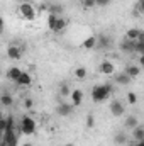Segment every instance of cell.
I'll list each match as a JSON object with an SVG mask.
<instances>
[{"mask_svg": "<svg viewBox=\"0 0 144 146\" xmlns=\"http://www.w3.org/2000/svg\"><path fill=\"white\" fill-rule=\"evenodd\" d=\"M112 92H114V87L110 83H104V85H95L92 88L90 95H92V100L95 104H102V102H105L108 97L112 95Z\"/></svg>", "mask_w": 144, "mask_h": 146, "instance_id": "1", "label": "cell"}, {"mask_svg": "<svg viewBox=\"0 0 144 146\" xmlns=\"http://www.w3.org/2000/svg\"><path fill=\"white\" fill-rule=\"evenodd\" d=\"M68 26V19H65L63 15H53V14H48V27L53 31V33H61L65 31Z\"/></svg>", "mask_w": 144, "mask_h": 146, "instance_id": "2", "label": "cell"}, {"mask_svg": "<svg viewBox=\"0 0 144 146\" xmlns=\"http://www.w3.org/2000/svg\"><path fill=\"white\" fill-rule=\"evenodd\" d=\"M19 131L26 136H31L36 133V121L31 117V115H24L20 119V124H19Z\"/></svg>", "mask_w": 144, "mask_h": 146, "instance_id": "3", "label": "cell"}, {"mask_svg": "<svg viewBox=\"0 0 144 146\" xmlns=\"http://www.w3.org/2000/svg\"><path fill=\"white\" fill-rule=\"evenodd\" d=\"M19 14L26 21H34L36 19V9L32 7V3H20L19 5Z\"/></svg>", "mask_w": 144, "mask_h": 146, "instance_id": "4", "label": "cell"}, {"mask_svg": "<svg viewBox=\"0 0 144 146\" xmlns=\"http://www.w3.org/2000/svg\"><path fill=\"white\" fill-rule=\"evenodd\" d=\"M112 46V39L107 34H100V36H95V48L97 49H108Z\"/></svg>", "mask_w": 144, "mask_h": 146, "instance_id": "5", "label": "cell"}, {"mask_svg": "<svg viewBox=\"0 0 144 146\" xmlns=\"http://www.w3.org/2000/svg\"><path fill=\"white\" fill-rule=\"evenodd\" d=\"M124 112H126V106L120 100H112L110 102V114L114 117H120V115H124Z\"/></svg>", "mask_w": 144, "mask_h": 146, "instance_id": "6", "label": "cell"}, {"mask_svg": "<svg viewBox=\"0 0 144 146\" xmlns=\"http://www.w3.org/2000/svg\"><path fill=\"white\" fill-rule=\"evenodd\" d=\"M83 92L80 90V88H75L70 92V99H71V106L73 107H78V106H81L83 104Z\"/></svg>", "mask_w": 144, "mask_h": 146, "instance_id": "7", "label": "cell"}, {"mask_svg": "<svg viewBox=\"0 0 144 146\" xmlns=\"http://www.w3.org/2000/svg\"><path fill=\"white\" fill-rule=\"evenodd\" d=\"M56 112L61 115V117H68V115H71V112H73V106L71 104H68V102H59L58 104V107H56Z\"/></svg>", "mask_w": 144, "mask_h": 146, "instance_id": "8", "label": "cell"}, {"mask_svg": "<svg viewBox=\"0 0 144 146\" xmlns=\"http://www.w3.org/2000/svg\"><path fill=\"white\" fill-rule=\"evenodd\" d=\"M98 70H100V73L102 75H107V76H112L114 73H115V65L112 63V61H102L100 63V66H98Z\"/></svg>", "mask_w": 144, "mask_h": 146, "instance_id": "9", "label": "cell"}, {"mask_svg": "<svg viewBox=\"0 0 144 146\" xmlns=\"http://www.w3.org/2000/svg\"><path fill=\"white\" fill-rule=\"evenodd\" d=\"M7 56H9V60H20V56H22V49L19 48V46H9L7 48Z\"/></svg>", "mask_w": 144, "mask_h": 146, "instance_id": "10", "label": "cell"}, {"mask_svg": "<svg viewBox=\"0 0 144 146\" xmlns=\"http://www.w3.org/2000/svg\"><path fill=\"white\" fill-rule=\"evenodd\" d=\"M31 83H32V78H31L29 73H26V72H22L20 76L15 80V85H20V87H29Z\"/></svg>", "mask_w": 144, "mask_h": 146, "instance_id": "11", "label": "cell"}, {"mask_svg": "<svg viewBox=\"0 0 144 146\" xmlns=\"http://www.w3.org/2000/svg\"><path fill=\"white\" fill-rule=\"evenodd\" d=\"M124 73H126L129 78H137V76L141 75V66H139V65H129Z\"/></svg>", "mask_w": 144, "mask_h": 146, "instance_id": "12", "label": "cell"}, {"mask_svg": "<svg viewBox=\"0 0 144 146\" xmlns=\"http://www.w3.org/2000/svg\"><path fill=\"white\" fill-rule=\"evenodd\" d=\"M120 51L122 53H127V54H131V53H134V41H129V39H124L122 42H120Z\"/></svg>", "mask_w": 144, "mask_h": 146, "instance_id": "13", "label": "cell"}, {"mask_svg": "<svg viewBox=\"0 0 144 146\" xmlns=\"http://www.w3.org/2000/svg\"><path fill=\"white\" fill-rule=\"evenodd\" d=\"M20 73H22V70H20V68L12 66V68H9V72H7V78H9V80H12V82L15 83V80L20 76Z\"/></svg>", "mask_w": 144, "mask_h": 146, "instance_id": "14", "label": "cell"}, {"mask_svg": "<svg viewBox=\"0 0 144 146\" xmlns=\"http://www.w3.org/2000/svg\"><path fill=\"white\" fill-rule=\"evenodd\" d=\"M131 80H132V78H129L126 73H117V75H115V83H117V85H129Z\"/></svg>", "mask_w": 144, "mask_h": 146, "instance_id": "15", "label": "cell"}, {"mask_svg": "<svg viewBox=\"0 0 144 146\" xmlns=\"http://www.w3.org/2000/svg\"><path fill=\"white\" fill-rule=\"evenodd\" d=\"M132 138H134L136 141H141V139H144V127L141 126V124H137V126L132 129Z\"/></svg>", "mask_w": 144, "mask_h": 146, "instance_id": "16", "label": "cell"}, {"mask_svg": "<svg viewBox=\"0 0 144 146\" xmlns=\"http://www.w3.org/2000/svg\"><path fill=\"white\" fill-rule=\"evenodd\" d=\"M0 104H2L3 107H10V106L14 104L12 95H10V94H2V95H0Z\"/></svg>", "mask_w": 144, "mask_h": 146, "instance_id": "17", "label": "cell"}, {"mask_svg": "<svg viewBox=\"0 0 144 146\" xmlns=\"http://www.w3.org/2000/svg\"><path fill=\"white\" fill-rule=\"evenodd\" d=\"M139 34H141V29H137V27H131V29L126 33V39H129V41H136Z\"/></svg>", "mask_w": 144, "mask_h": 146, "instance_id": "18", "label": "cell"}, {"mask_svg": "<svg viewBox=\"0 0 144 146\" xmlns=\"http://www.w3.org/2000/svg\"><path fill=\"white\" fill-rule=\"evenodd\" d=\"M127 141H129V139H127V134H126V133H117V134L114 136V143L119 145V146L126 145Z\"/></svg>", "mask_w": 144, "mask_h": 146, "instance_id": "19", "label": "cell"}, {"mask_svg": "<svg viewBox=\"0 0 144 146\" xmlns=\"http://www.w3.org/2000/svg\"><path fill=\"white\" fill-rule=\"evenodd\" d=\"M48 12L53 14V15H58V17H59V15L63 14V7H61L59 3H53V5L48 7Z\"/></svg>", "mask_w": 144, "mask_h": 146, "instance_id": "20", "label": "cell"}, {"mask_svg": "<svg viewBox=\"0 0 144 146\" xmlns=\"http://www.w3.org/2000/svg\"><path fill=\"white\" fill-rule=\"evenodd\" d=\"M81 48H83V49H95V36L87 37V39L81 42Z\"/></svg>", "mask_w": 144, "mask_h": 146, "instance_id": "21", "label": "cell"}, {"mask_svg": "<svg viewBox=\"0 0 144 146\" xmlns=\"http://www.w3.org/2000/svg\"><path fill=\"white\" fill-rule=\"evenodd\" d=\"M137 124H139V121H137L136 115H129V117L126 119V127H129V129H134Z\"/></svg>", "mask_w": 144, "mask_h": 146, "instance_id": "22", "label": "cell"}, {"mask_svg": "<svg viewBox=\"0 0 144 146\" xmlns=\"http://www.w3.org/2000/svg\"><path fill=\"white\" fill-rule=\"evenodd\" d=\"M5 131H15V121L12 115L5 117Z\"/></svg>", "mask_w": 144, "mask_h": 146, "instance_id": "23", "label": "cell"}, {"mask_svg": "<svg viewBox=\"0 0 144 146\" xmlns=\"http://www.w3.org/2000/svg\"><path fill=\"white\" fill-rule=\"evenodd\" d=\"M87 75H88V72H87V68H83V66H78V68L75 70V76H76L78 80H85Z\"/></svg>", "mask_w": 144, "mask_h": 146, "instance_id": "24", "label": "cell"}, {"mask_svg": "<svg viewBox=\"0 0 144 146\" xmlns=\"http://www.w3.org/2000/svg\"><path fill=\"white\" fill-rule=\"evenodd\" d=\"M134 53H137L139 56H141V54H144V42L134 41Z\"/></svg>", "mask_w": 144, "mask_h": 146, "instance_id": "25", "label": "cell"}, {"mask_svg": "<svg viewBox=\"0 0 144 146\" xmlns=\"http://www.w3.org/2000/svg\"><path fill=\"white\" fill-rule=\"evenodd\" d=\"M70 92H71V90H70V87H68V85H65V83H63V85L59 87V95H61V97H70Z\"/></svg>", "mask_w": 144, "mask_h": 146, "instance_id": "26", "label": "cell"}, {"mask_svg": "<svg viewBox=\"0 0 144 146\" xmlns=\"http://www.w3.org/2000/svg\"><path fill=\"white\" fill-rule=\"evenodd\" d=\"M127 102H129L131 106L137 104V94H136V92H129V94H127Z\"/></svg>", "mask_w": 144, "mask_h": 146, "instance_id": "27", "label": "cell"}, {"mask_svg": "<svg viewBox=\"0 0 144 146\" xmlns=\"http://www.w3.org/2000/svg\"><path fill=\"white\" fill-rule=\"evenodd\" d=\"M87 127H88V129L95 127V115H93V114H88V115H87Z\"/></svg>", "mask_w": 144, "mask_h": 146, "instance_id": "28", "label": "cell"}, {"mask_svg": "<svg viewBox=\"0 0 144 146\" xmlns=\"http://www.w3.org/2000/svg\"><path fill=\"white\" fill-rule=\"evenodd\" d=\"M144 12V0H137L136 3V14H143Z\"/></svg>", "mask_w": 144, "mask_h": 146, "instance_id": "29", "label": "cell"}, {"mask_svg": "<svg viewBox=\"0 0 144 146\" xmlns=\"http://www.w3.org/2000/svg\"><path fill=\"white\" fill-rule=\"evenodd\" d=\"M81 3H83V7H85V9L97 7V5H95V0H81Z\"/></svg>", "mask_w": 144, "mask_h": 146, "instance_id": "30", "label": "cell"}, {"mask_svg": "<svg viewBox=\"0 0 144 146\" xmlns=\"http://www.w3.org/2000/svg\"><path fill=\"white\" fill-rule=\"evenodd\" d=\"M112 0H95V5L97 7H107Z\"/></svg>", "mask_w": 144, "mask_h": 146, "instance_id": "31", "label": "cell"}, {"mask_svg": "<svg viewBox=\"0 0 144 146\" xmlns=\"http://www.w3.org/2000/svg\"><path fill=\"white\" fill-rule=\"evenodd\" d=\"M32 106H34L32 99H26V100H24V107H26V109H32Z\"/></svg>", "mask_w": 144, "mask_h": 146, "instance_id": "32", "label": "cell"}, {"mask_svg": "<svg viewBox=\"0 0 144 146\" xmlns=\"http://www.w3.org/2000/svg\"><path fill=\"white\" fill-rule=\"evenodd\" d=\"M5 131V117H0V134H3Z\"/></svg>", "mask_w": 144, "mask_h": 146, "instance_id": "33", "label": "cell"}, {"mask_svg": "<svg viewBox=\"0 0 144 146\" xmlns=\"http://www.w3.org/2000/svg\"><path fill=\"white\" fill-rule=\"evenodd\" d=\"M134 146H144V139H141V141H136V145Z\"/></svg>", "mask_w": 144, "mask_h": 146, "instance_id": "34", "label": "cell"}, {"mask_svg": "<svg viewBox=\"0 0 144 146\" xmlns=\"http://www.w3.org/2000/svg\"><path fill=\"white\" fill-rule=\"evenodd\" d=\"M3 29V17H0V31Z\"/></svg>", "mask_w": 144, "mask_h": 146, "instance_id": "35", "label": "cell"}, {"mask_svg": "<svg viewBox=\"0 0 144 146\" xmlns=\"http://www.w3.org/2000/svg\"><path fill=\"white\" fill-rule=\"evenodd\" d=\"M19 2H20V3H31L32 0H19Z\"/></svg>", "mask_w": 144, "mask_h": 146, "instance_id": "36", "label": "cell"}, {"mask_svg": "<svg viewBox=\"0 0 144 146\" xmlns=\"http://www.w3.org/2000/svg\"><path fill=\"white\" fill-rule=\"evenodd\" d=\"M22 146H34V145H31V143H24Z\"/></svg>", "mask_w": 144, "mask_h": 146, "instance_id": "37", "label": "cell"}, {"mask_svg": "<svg viewBox=\"0 0 144 146\" xmlns=\"http://www.w3.org/2000/svg\"><path fill=\"white\" fill-rule=\"evenodd\" d=\"M65 146H75V145H73V143H66Z\"/></svg>", "mask_w": 144, "mask_h": 146, "instance_id": "38", "label": "cell"}]
</instances>
